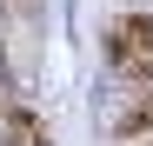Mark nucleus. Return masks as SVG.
Returning a JSON list of instances; mask_svg holds the SVG:
<instances>
[{
    "label": "nucleus",
    "mask_w": 153,
    "mask_h": 146,
    "mask_svg": "<svg viewBox=\"0 0 153 146\" xmlns=\"http://www.w3.org/2000/svg\"><path fill=\"white\" fill-rule=\"evenodd\" d=\"M107 66L126 80H153V13H120L107 27Z\"/></svg>",
    "instance_id": "1"
},
{
    "label": "nucleus",
    "mask_w": 153,
    "mask_h": 146,
    "mask_svg": "<svg viewBox=\"0 0 153 146\" xmlns=\"http://www.w3.org/2000/svg\"><path fill=\"white\" fill-rule=\"evenodd\" d=\"M0 146H53V139H47V126H40L33 106L7 100V113H0Z\"/></svg>",
    "instance_id": "2"
},
{
    "label": "nucleus",
    "mask_w": 153,
    "mask_h": 146,
    "mask_svg": "<svg viewBox=\"0 0 153 146\" xmlns=\"http://www.w3.org/2000/svg\"><path fill=\"white\" fill-rule=\"evenodd\" d=\"M140 146H153V139H140Z\"/></svg>",
    "instance_id": "3"
}]
</instances>
